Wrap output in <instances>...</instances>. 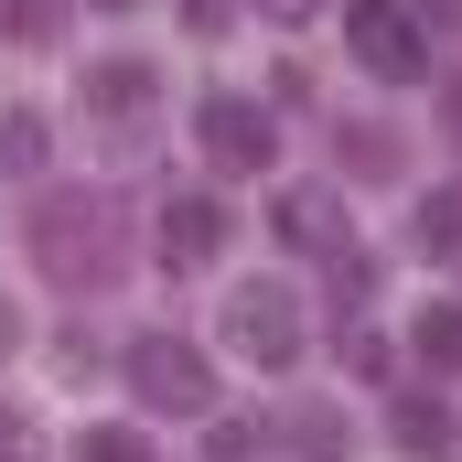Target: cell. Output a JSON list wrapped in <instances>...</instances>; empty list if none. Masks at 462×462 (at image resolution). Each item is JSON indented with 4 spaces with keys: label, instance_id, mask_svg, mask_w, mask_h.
I'll return each instance as SVG.
<instances>
[{
    "label": "cell",
    "instance_id": "cell-1",
    "mask_svg": "<svg viewBox=\"0 0 462 462\" xmlns=\"http://www.w3.org/2000/svg\"><path fill=\"white\" fill-rule=\"evenodd\" d=\"M32 258H43V280L97 291V280L118 269V205L108 194H54V205L32 216Z\"/></svg>",
    "mask_w": 462,
    "mask_h": 462
},
{
    "label": "cell",
    "instance_id": "cell-2",
    "mask_svg": "<svg viewBox=\"0 0 462 462\" xmlns=\"http://www.w3.org/2000/svg\"><path fill=\"white\" fill-rule=\"evenodd\" d=\"M129 398L140 409H172V420H194V409H216V365L194 345H172V334H129Z\"/></svg>",
    "mask_w": 462,
    "mask_h": 462
},
{
    "label": "cell",
    "instance_id": "cell-3",
    "mask_svg": "<svg viewBox=\"0 0 462 462\" xmlns=\"http://www.w3.org/2000/svg\"><path fill=\"white\" fill-rule=\"evenodd\" d=\"M226 345L247 355V365H291L301 355V301H291V280H236L226 291Z\"/></svg>",
    "mask_w": 462,
    "mask_h": 462
},
{
    "label": "cell",
    "instance_id": "cell-4",
    "mask_svg": "<svg viewBox=\"0 0 462 462\" xmlns=\"http://www.w3.org/2000/svg\"><path fill=\"white\" fill-rule=\"evenodd\" d=\"M194 140H205V162H216V172H269V162H280V118L247 108L236 87H216V97L194 108Z\"/></svg>",
    "mask_w": 462,
    "mask_h": 462
},
{
    "label": "cell",
    "instance_id": "cell-5",
    "mask_svg": "<svg viewBox=\"0 0 462 462\" xmlns=\"http://www.w3.org/2000/svg\"><path fill=\"white\" fill-rule=\"evenodd\" d=\"M345 43L365 76H420L430 65V43H420V11L409 0H345Z\"/></svg>",
    "mask_w": 462,
    "mask_h": 462
},
{
    "label": "cell",
    "instance_id": "cell-6",
    "mask_svg": "<svg viewBox=\"0 0 462 462\" xmlns=\"http://www.w3.org/2000/svg\"><path fill=\"white\" fill-rule=\"evenodd\" d=\"M151 108H162V76H151L140 54H118V65H97V76H87V118L108 129L118 151H140V129H151Z\"/></svg>",
    "mask_w": 462,
    "mask_h": 462
},
{
    "label": "cell",
    "instance_id": "cell-7",
    "mask_svg": "<svg viewBox=\"0 0 462 462\" xmlns=\"http://www.w3.org/2000/svg\"><path fill=\"white\" fill-rule=\"evenodd\" d=\"M162 269H205V258H216V247H226V216H216V205H205V194H172V205H162Z\"/></svg>",
    "mask_w": 462,
    "mask_h": 462
},
{
    "label": "cell",
    "instance_id": "cell-8",
    "mask_svg": "<svg viewBox=\"0 0 462 462\" xmlns=\"http://www.w3.org/2000/svg\"><path fill=\"white\" fill-rule=\"evenodd\" d=\"M280 236H291V247H312V258H334V247H355V236H345V216H334L323 194H280Z\"/></svg>",
    "mask_w": 462,
    "mask_h": 462
},
{
    "label": "cell",
    "instance_id": "cell-9",
    "mask_svg": "<svg viewBox=\"0 0 462 462\" xmlns=\"http://www.w3.org/2000/svg\"><path fill=\"white\" fill-rule=\"evenodd\" d=\"M409 236H420V258H441V269H462V183H441L420 216H409Z\"/></svg>",
    "mask_w": 462,
    "mask_h": 462
},
{
    "label": "cell",
    "instance_id": "cell-10",
    "mask_svg": "<svg viewBox=\"0 0 462 462\" xmlns=\"http://www.w3.org/2000/svg\"><path fill=\"white\" fill-rule=\"evenodd\" d=\"M387 430H398V452H409V462H441V452H452V409H441V398H409Z\"/></svg>",
    "mask_w": 462,
    "mask_h": 462
},
{
    "label": "cell",
    "instance_id": "cell-11",
    "mask_svg": "<svg viewBox=\"0 0 462 462\" xmlns=\"http://www.w3.org/2000/svg\"><path fill=\"white\" fill-rule=\"evenodd\" d=\"M280 430H291V452H301V462H345V420H334V409H291Z\"/></svg>",
    "mask_w": 462,
    "mask_h": 462
},
{
    "label": "cell",
    "instance_id": "cell-12",
    "mask_svg": "<svg viewBox=\"0 0 462 462\" xmlns=\"http://www.w3.org/2000/svg\"><path fill=\"white\" fill-rule=\"evenodd\" d=\"M0 162L11 172H43V118L32 108H0Z\"/></svg>",
    "mask_w": 462,
    "mask_h": 462
},
{
    "label": "cell",
    "instance_id": "cell-13",
    "mask_svg": "<svg viewBox=\"0 0 462 462\" xmlns=\"http://www.w3.org/2000/svg\"><path fill=\"white\" fill-rule=\"evenodd\" d=\"M54 22H65V0H0V32L11 43H54Z\"/></svg>",
    "mask_w": 462,
    "mask_h": 462
},
{
    "label": "cell",
    "instance_id": "cell-14",
    "mask_svg": "<svg viewBox=\"0 0 462 462\" xmlns=\"http://www.w3.org/2000/svg\"><path fill=\"white\" fill-rule=\"evenodd\" d=\"M409 345L430 355V365H462V312H452V301H441V312H420V334H409Z\"/></svg>",
    "mask_w": 462,
    "mask_h": 462
},
{
    "label": "cell",
    "instance_id": "cell-15",
    "mask_svg": "<svg viewBox=\"0 0 462 462\" xmlns=\"http://www.w3.org/2000/svg\"><path fill=\"white\" fill-rule=\"evenodd\" d=\"M76 462H151V452H140V430H87Z\"/></svg>",
    "mask_w": 462,
    "mask_h": 462
},
{
    "label": "cell",
    "instance_id": "cell-16",
    "mask_svg": "<svg viewBox=\"0 0 462 462\" xmlns=\"http://www.w3.org/2000/svg\"><path fill=\"white\" fill-rule=\"evenodd\" d=\"M183 22H194V32H226V22H236V0H183Z\"/></svg>",
    "mask_w": 462,
    "mask_h": 462
},
{
    "label": "cell",
    "instance_id": "cell-17",
    "mask_svg": "<svg viewBox=\"0 0 462 462\" xmlns=\"http://www.w3.org/2000/svg\"><path fill=\"white\" fill-rule=\"evenodd\" d=\"M0 462H43V452H32V430H22V420H0Z\"/></svg>",
    "mask_w": 462,
    "mask_h": 462
},
{
    "label": "cell",
    "instance_id": "cell-18",
    "mask_svg": "<svg viewBox=\"0 0 462 462\" xmlns=\"http://www.w3.org/2000/svg\"><path fill=\"white\" fill-rule=\"evenodd\" d=\"M258 11H269V22H312L323 0H258Z\"/></svg>",
    "mask_w": 462,
    "mask_h": 462
},
{
    "label": "cell",
    "instance_id": "cell-19",
    "mask_svg": "<svg viewBox=\"0 0 462 462\" xmlns=\"http://www.w3.org/2000/svg\"><path fill=\"white\" fill-rule=\"evenodd\" d=\"M409 11H420V22H462V0H409Z\"/></svg>",
    "mask_w": 462,
    "mask_h": 462
},
{
    "label": "cell",
    "instance_id": "cell-20",
    "mask_svg": "<svg viewBox=\"0 0 462 462\" xmlns=\"http://www.w3.org/2000/svg\"><path fill=\"white\" fill-rule=\"evenodd\" d=\"M11 345H22V312H11V301H0V355H11Z\"/></svg>",
    "mask_w": 462,
    "mask_h": 462
},
{
    "label": "cell",
    "instance_id": "cell-21",
    "mask_svg": "<svg viewBox=\"0 0 462 462\" xmlns=\"http://www.w3.org/2000/svg\"><path fill=\"white\" fill-rule=\"evenodd\" d=\"M97 11H129V0H97Z\"/></svg>",
    "mask_w": 462,
    "mask_h": 462
}]
</instances>
